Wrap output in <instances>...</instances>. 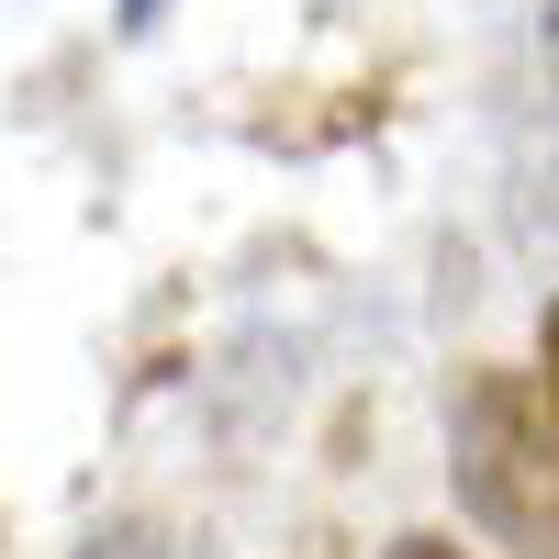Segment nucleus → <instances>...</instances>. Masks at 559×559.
<instances>
[{
	"mask_svg": "<svg viewBox=\"0 0 559 559\" xmlns=\"http://www.w3.org/2000/svg\"><path fill=\"white\" fill-rule=\"evenodd\" d=\"M548 34H559V0H548Z\"/></svg>",
	"mask_w": 559,
	"mask_h": 559,
	"instance_id": "5",
	"label": "nucleus"
},
{
	"mask_svg": "<svg viewBox=\"0 0 559 559\" xmlns=\"http://www.w3.org/2000/svg\"><path fill=\"white\" fill-rule=\"evenodd\" d=\"M392 559H459V548H448V537H403Z\"/></svg>",
	"mask_w": 559,
	"mask_h": 559,
	"instance_id": "4",
	"label": "nucleus"
},
{
	"mask_svg": "<svg viewBox=\"0 0 559 559\" xmlns=\"http://www.w3.org/2000/svg\"><path fill=\"white\" fill-rule=\"evenodd\" d=\"M459 515L515 559H559V403L537 369H471L448 392Z\"/></svg>",
	"mask_w": 559,
	"mask_h": 559,
	"instance_id": "1",
	"label": "nucleus"
},
{
	"mask_svg": "<svg viewBox=\"0 0 559 559\" xmlns=\"http://www.w3.org/2000/svg\"><path fill=\"white\" fill-rule=\"evenodd\" d=\"M537 381H548V403H559V302H548V324H537Z\"/></svg>",
	"mask_w": 559,
	"mask_h": 559,
	"instance_id": "2",
	"label": "nucleus"
},
{
	"mask_svg": "<svg viewBox=\"0 0 559 559\" xmlns=\"http://www.w3.org/2000/svg\"><path fill=\"white\" fill-rule=\"evenodd\" d=\"M157 12H168V0H123V34H157Z\"/></svg>",
	"mask_w": 559,
	"mask_h": 559,
	"instance_id": "3",
	"label": "nucleus"
}]
</instances>
